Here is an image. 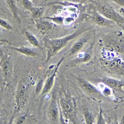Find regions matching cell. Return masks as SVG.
<instances>
[{
  "label": "cell",
  "instance_id": "cell-12",
  "mask_svg": "<svg viewBox=\"0 0 124 124\" xmlns=\"http://www.w3.org/2000/svg\"><path fill=\"white\" fill-rule=\"evenodd\" d=\"M87 42H88V40L86 39V38H81L77 40L73 44L70 50L68 51V52L67 53L68 56H73V55L81 52V51L87 44Z\"/></svg>",
  "mask_w": 124,
  "mask_h": 124
},
{
  "label": "cell",
  "instance_id": "cell-3",
  "mask_svg": "<svg viewBox=\"0 0 124 124\" xmlns=\"http://www.w3.org/2000/svg\"><path fill=\"white\" fill-rule=\"evenodd\" d=\"M58 103L65 118L70 120L73 124H79L76 101L73 97L68 93H64L60 97Z\"/></svg>",
  "mask_w": 124,
  "mask_h": 124
},
{
  "label": "cell",
  "instance_id": "cell-16",
  "mask_svg": "<svg viewBox=\"0 0 124 124\" xmlns=\"http://www.w3.org/2000/svg\"><path fill=\"white\" fill-rule=\"evenodd\" d=\"M45 8L43 6H35L30 11L31 13V17L34 21L42 18L43 14H44Z\"/></svg>",
  "mask_w": 124,
  "mask_h": 124
},
{
  "label": "cell",
  "instance_id": "cell-9",
  "mask_svg": "<svg viewBox=\"0 0 124 124\" xmlns=\"http://www.w3.org/2000/svg\"><path fill=\"white\" fill-rule=\"evenodd\" d=\"M35 22L37 31L42 35H46L54 27L53 23L44 18H40Z\"/></svg>",
  "mask_w": 124,
  "mask_h": 124
},
{
  "label": "cell",
  "instance_id": "cell-20",
  "mask_svg": "<svg viewBox=\"0 0 124 124\" xmlns=\"http://www.w3.org/2000/svg\"><path fill=\"white\" fill-rule=\"evenodd\" d=\"M28 119V115L25 113H21L17 116V119L14 124H25Z\"/></svg>",
  "mask_w": 124,
  "mask_h": 124
},
{
  "label": "cell",
  "instance_id": "cell-15",
  "mask_svg": "<svg viewBox=\"0 0 124 124\" xmlns=\"http://www.w3.org/2000/svg\"><path fill=\"white\" fill-rule=\"evenodd\" d=\"M8 6L9 7L10 11L13 14V17L14 19L20 24L21 23V19L19 14V9L17 6V0H5Z\"/></svg>",
  "mask_w": 124,
  "mask_h": 124
},
{
  "label": "cell",
  "instance_id": "cell-34",
  "mask_svg": "<svg viewBox=\"0 0 124 124\" xmlns=\"http://www.w3.org/2000/svg\"><path fill=\"white\" fill-rule=\"evenodd\" d=\"M0 106H1V104H0Z\"/></svg>",
  "mask_w": 124,
  "mask_h": 124
},
{
  "label": "cell",
  "instance_id": "cell-6",
  "mask_svg": "<svg viewBox=\"0 0 124 124\" xmlns=\"http://www.w3.org/2000/svg\"><path fill=\"white\" fill-rule=\"evenodd\" d=\"M0 67L1 68L3 76L6 81H9L13 75L14 63L11 56L9 54H3L0 61Z\"/></svg>",
  "mask_w": 124,
  "mask_h": 124
},
{
  "label": "cell",
  "instance_id": "cell-32",
  "mask_svg": "<svg viewBox=\"0 0 124 124\" xmlns=\"http://www.w3.org/2000/svg\"><path fill=\"white\" fill-rule=\"evenodd\" d=\"M122 29V30L124 31V27H121Z\"/></svg>",
  "mask_w": 124,
  "mask_h": 124
},
{
  "label": "cell",
  "instance_id": "cell-25",
  "mask_svg": "<svg viewBox=\"0 0 124 124\" xmlns=\"http://www.w3.org/2000/svg\"><path fill=\"white\" fill-rule=\"evenodd\" d=\"M58 120H59L60 124H69L68 122H67V120H66V118L63 116V114L62 113V112H61L60 108V116Z\"/></svg>",
  "mask_w": 124,
  "mask_h": 124
},
{
  "label": "cell",
  "instance_id": "cell-30",
  "mask_svg": "<svg viewBox=\"0 0 124 124\" xmlns=\"http://www.w3.org/2000/svg\"><path fill=\"white\" fill-rule=\"evenodd\" d=\"M4 44H5V43H0V47H1V46H3Z\"/></svg>",
  "mask_w": 124,
  "mask_h": 124
},
{
  "label": "cell",
  "instance_id": "cell-13",
  "mask_svg": "<svg viewBox=\"0 0 124 124\" xmlns=\"http://www.w3.org/2000/svg\"><path fill=\"white\" fill-rule=\"evenodd\" d=\"M78 56L73 60L70 62L68 66L72 67V66H76L81 63H85L89 62L91 59L92 55L91 52H79L78 54Z\"/></svg>",
  "mask_w": 124,
  "mask_h": 124
},
{
  "label": "cell",
  "instance_id": "cell-29",
  "mask_svg": "<svg viewBox=\"0 0 124 124\" xmlns=\"http://www.w3.org/2000/svg\"><path fill=\"white\" fill-rule=\"evenodd\" d=\"M118 124H124V116H122Z\"/></svg>",
  "mask_w": 124,
  "mask_h": 124
},
{
  "label": "cell",
  "instance_id": "cell-22",
  "mask_svg": "<svg viewBox=\"0 0 124 124\" xmlns=\"http://www.w3.org/2000/svg\"><path fill=\"white\" fill-rule=\"evenodd\" d=\"M96 124H106L104 117V112L101 108H99V111L97 118V123Z\"/></svg>",
  "mask_w": 124,
  "mask_h": 124
},
{
  "label": "cell",
  "instance_id": "cell-7",
  "mask_svg": "<svg viewBox=\"0 0 124 124\" xmlns=\"http://www.w3.org/2000/svg\"><path fill=\"white\" fill-rule=\"evenodd\" d=\"M65 58V54L62 56V58H60L59 61L58 62V63H56V65L55 66V68H54L53 72L49 76V77L46 79L45 83H44V86L42 87V91L40 93V96H43L44 95L46 94L49 93L51 91L52 89L53 86H54V83H55V77H56V75L58 73V70H59L60 66L62 65V63H63V60Z\"/></svg>",
  "mask_w": 124,
  "mask_h": 124
},
{
  "label": "cell",
  "instance_id": "cell-18",
  "mask_svg": "<svg viewBox=\"0 0 124 124\" xmlns=\"http://www.w3.org/2000/svg\"><path fill=\"white\" fill-rule=\"evenodd\" d=\"M83 117L86 124H94L96 117L94 112L91 110L85 108L83 110Z\"/></svg>",
  "mask_w": 124,
  "mask_h": 124
},
{
  "label": "cell",
  "instance_id": "cell-17",
  "mask_svg": "<svg viewBox=\"0 0 124 124\" xmlns=\"http://www.w3.org/2000/svg\"><path fill=\"white\" fill-rule=\"evenodd\" d=\"M24 35H25V38L28 41L29 43L31 44V45H32L33 46L35 47V48H38L39 49H42L41 45L40 44L39 42L36 38L35 35H33L32 33H31L29 31H24Z\"/></svg>",
  "mask_w": 124,
  "mask_h": 124
},
{
  "label": "cell",
  "instance_id": "cell-33",
  "mask_svg": "<svg viewBox=\"0 0 124 124\" xmlns=\"http://www.w3.org/2000/svg\"><path fill=\"white\" fill-rule=\"evenodd\" d=\"M40 124V123H39V124Z\"/></svg>",
  "mask_w": 124,
  "mask_h": 124
},
{
  "label": "cell",
  "instance_id": "cell-11",
  "mask_svg": "<svg viewBox=\"0 0 124 124\" xmlns=\"http://www.w3.org/2000/svg\"><path fill=\"white\" fill-rule=\"evenodd\" d=\"M102 83L115 91H122L123 87H124V81L112 78H105L102 79Z\"/></svg>",
  "mask_w": 124,
  "mask_h": 124
},
{
  "label": "cell",
  "instance_id": "cell-4",
  "mask_svg": "<svg viewBox=\"0 0 124 124\" xmlns=\"http://www.w3.org/2000/svg\"><path fill=\"white\" fill-rule=\"evenodd\" d=\"M99 13L120 27H124V18L112 6L108 5L101 6L99 8Z\"/></svg>",
  "mask_w": 124,
  "mask_h": 124
},
{
  "label": "cell",
  "instance_id": "cell-26",
  "mask_svg": "<svg viewBox=\"0 0 124 124\" xmlns=\"http://www.w3.org/2000/svg\"><path fill=\"white\" fill-rule=\"evenodd\" d=\"M8 40L6 39L5 38L4 35L2 33V32L0 31V43H8Z\"/></svg>",
  "mask_w": 124,
  "mask_h": 124
},
{
  "label": "cell",
  "instance_id": "cell-1",
  "mask_svg": "<svg viewBox=\"0 0 124 124\" xmlns=\"http://www.w3.org/2000/svg\"><path fill=\"white\" fill-rule=\"evenodd\" d=\"M92 28V27H80L70 35L60 38L50 39L44 40V46L46 50V56L45 62H49L52 57L58 54L60 51L69 44L71 41L79 35L84 34Z\"/></svg>",
  "mask_w": 124,
  "mask_h": 124
},
{
  "label": "cell",
  "instance_id": "cell-5",
  "mask_svg": "<svg viewBox=\"0 0 124 124\" xmlns=\"http://www.w3.org/2000/svg\"><path fill=\"white\" fill-rule=\"evenodd\" d=\"M76 79L78 85H79L81 90L87 96L96 99H101L104 97L99 88L91 83L89 81L79 77H76Z\"/></svg>",
  "mask_w": 124,
  "mask_h": 124
},
{
  "label": "cell",
  "instance_id": "cell-27",
  "mask_svg": "<svg viewBox=\"0 0 124 124\" xmlns=\"http://www.w3.org/2000/svg\"><path fill=\"white\" fill-rule=\"evenodd\" d=\"M113 1L124 8V0H112Z\"/></svg>",
  "mask_w": 124,
  "mask_h": 124
},
{
  "label": "cell",
  "instance_id": "cell-23",
  "mask_svg": "<svg viewBox=\"0 0 124 124\" xmlns=\"http://www.w3.org/2000/svg\"><path fill=\"white\" fill-rule=\"evenodd\" d=\"M99 91H100L101 93V94H102V96H104V97H109L112 95L111 89L109 88L108 87H107L106 85H105V86L103 87L102 90H99Z\"/></svg>",
  "mask_w": 124,
  "mask_h": 124
},
{
  "label": "cell",
  "instance_id": "cell-21",
  "mask_svg": "<svg viewBox=\"0 0 124 124\" xmlns=\"http://www.w3.org/2000/svg\"><path fill=\"white\" fill-rule=\"evenodd\" d=\"M0 27H3L4 29L8 31H12L13 29V27L8 21L4 19L0 18Z\"/></svg>",
  "mask_w": 124,
  "mask_h": 124
},
{
  "label": "cell",
  "instance_id": "cell-28",
  "mask_svg": "<svg viewBox=\"0 0 124 124\" xmlns=\"http://www.w3.org/2000/svg\"><path fill=\"white\" fill-rule=\"evenodd\" d=\"M68 1H70L71 2H73V3L82 4V3H84L85 2H86L87 0H68Z\"/></svg>",
  "mask_w": 124,
  "mask_h": 124
},
{
  "label": "cell",
  "instance_id": "cell-14",
  "mask_svg": "<svg viewBox=\"0 0 124 124\" xmlns=\"http://www.w3.org/2000/svg\"><path fill=\"white\" fill-rule=\"evenodd\" d=\"M10 48L27 56L35 58L38 56L37 52H35L32 48H31L30 47H27V46H18V47H17V46H10Z\"/></svg>",
  "mask_w": 124,
  "mask_h": 124
},
{
  "label": "cell",
  "instance_id": "cell-10",
  "mask_svg": "<svg viewBox=\"0 0 124 124\" xmlns=\"http://www.w3.org/2000/svg\"><path fill=\"white\" fill-rule=\"evenodd\" d=\"M91 19L93 23L98 25L102 26V27H110V26H112L114 24V22L106 18L104 16H103L99 12L96 11L93 13Z\"/></svg>",
  "mask_w": 124,
  "mask_h": 124
},
{
  "label": "cell",
  "instance_id": "cell-19",
  "mask_svg": "<svg viewBox=\"0 0 124 124\" xmlns=\"http://www.w3.org/2000/svg\"><path fill=\"white\" fill-rule=\"evenodd\" d=\"M45 19H47L54 24L58 25H63L64 24V19L65 17L62 16H54V17H44Z\"/></svg>",
  "mask_w": 124,
  "mask_h": 124
},
{
  "label": "cell",
  "instance_id": "cell-24",
  "mask_svg": "<svg viewBox=\"0 0 124 124\" xmlns=\"http://www.w3.org/2000/svg\"><path fill=\"white\" fill-rule=\"evenodd\" d=\"M21 3L24 8L27 11H29L34 6L31 0H21Z\"/></svg>",
  "mask_w": 124,
  "mask_h": 124
},
{
  "label": "cell",
  "instance_id": "cell-31",
  "mask_svg": "<svg viewBox=\"0 0 124 124\" xmlns=\"http://www.w3.org/2000/svg\"><path fill=\"white\" fill-rule=\"evenodd\" d=\"M118 124V123H117V122H114L113 123V124Z\"/></svg>",
  "mask_w": 124,
  "mask_h": 124
},
{
  "label": "cell",
  "instance_id": "cell-8",
  "mask_svg": "<svg viewBox=\"0 0 124 124\" xmlns=\"http://www.w3.org/2000/svg\"><path fill=\"white\" fill-rule=\"evenodd\" d=\"M47 116L51 121L56 122L59 119L60 106L56 98L54 96L51 99L47 108Z\"/></svg>",
  "mask_w": 124,
  "mask_h": 124
},
{
  "label": "cell",
  "instance_id": "cell-2",
  "mask_svg": "<svg viewBox=\"0 0 124 124\" xmlns=\"http://www.w3.org/2000/svg\"><path fill=\"white\" fill-rule=\"evenodd\" d=\"M34 78L31 76L21 79L19 81L17 89L16 91L14 112L12 116L11 121L22 113L21 112L26 106L31 91V88L34 86Z\"/></svg>",
  "mask_w": 124,
  "mask_h": 124
}]
</instances>
